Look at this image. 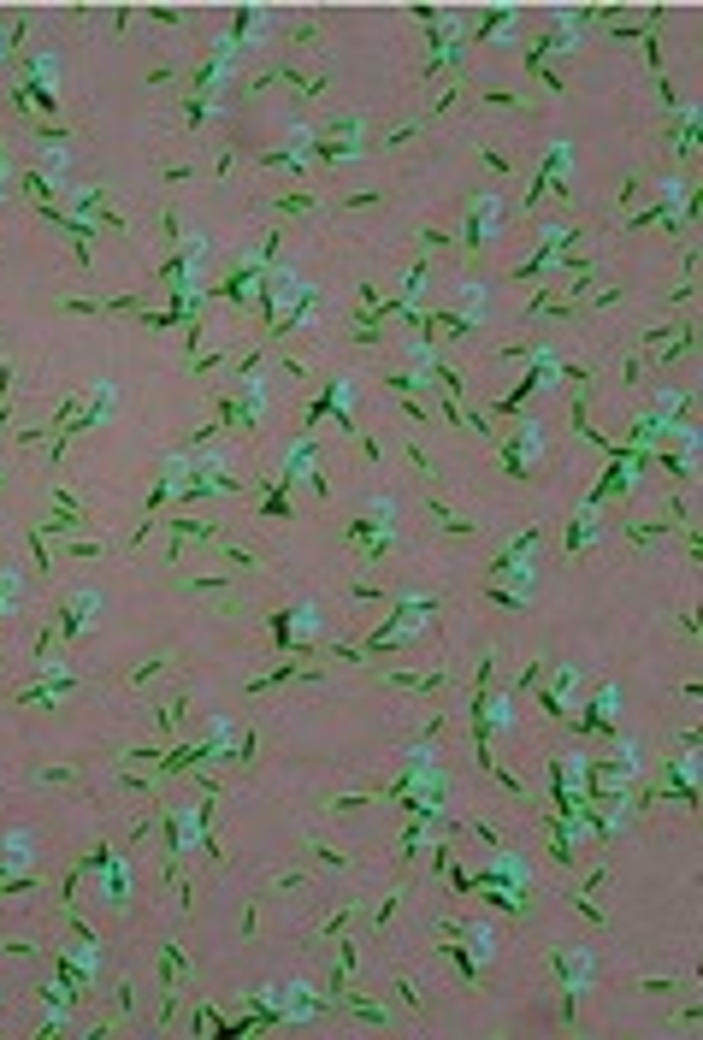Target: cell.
<instances>
[{"instance_id":"cell-1","label":"cell","mask_w":703,"mask_h":1040,"mask_svg":"<svg viewBox=\"0 0 703 1040\" xmlns=\"http://www.w3.org/2000/svg\"><path fill=\"white\" fill-rule=\"evenodd\" d=\"M426 621H432V597L408 591V597H402V615H396L390 627H379V633H373V650H396V645H408V639H420V633H426Z\"/></svg>"},{"instance_id":"cell-2","label":"cell","mask_w":703,"mask_h":1040,"mask_svg":"<svg viewBox=\"0 0 703 1040\" xmlns=\"http://www.w3.org/2000/svg\"><path fill=\"white\" fill-rule=\"evenodd\" d=\"M278 639H284V645H314V639H320V609H314V603H296V609H290V615H278Z\"/></svg>"},{"instance_id":"cell-3","label":"cell","mask_w":703,"mask_h":1040,"mask_svg":"<svg viewBox=\"0 0 703 1040\" xmlns=\"http://www.w3.org/2000/svg\"><path fill=\"white\" fill-rule=\"evenodd\" d=\"M497 219H503V201H497V195H479V207L467 213V243L485 249V243L497 237Z\"/></svg>"},{"instance_id":"cell-4","label":"cell","mask_w":703,"mask_h":1040,"mask_svg":"<svg viewBox=\"0 0 703 1040\" xmlns=\"http://www.w3.org/2000/svg\"><path fill=\"white\" fill-rule=\"evenodd\" d=\"M556 970H562V987H568V993H585L597 964H591V952H585V946H562V952H556Z\"/></svg>"},{"instance_id":"cell-5","label":"cell","mask_w":703,"mask_h":1040,"mask_svg":"<svg viewBox=\"0 0 703 1040\" xmlns=\"http://www.w3.org/2000/svg\"><path fill=\"white\" fill-rule=\"evenodd\" d=\"M95 615H101V591H71L60 633H83V627H95Z\"/></svg>"},{"instance_id":"cell-6","label":"cell","mask_w":703,"mask_h":1040,"mask_svg":"<svg viewBox=\"0 0 703 1040\" xmlns=\"http://www.w3.org/2000/svg\"><path fill=\"white\" fill-rule=\"evenodd\" d=\"M579 686H585V674H579L574 662H562V668H556V686H550V698H544V710L562 715V710H568V704L579 698Z\"/></svg>"},{"instance_id":"cell-7","label":"cell","mask_w":703,"mask_h":1040,"mask_svg":"<svg viewBox=\"0 0 703 1040\" xmlns=\"http://www.w3.org/2000/svg\"><path fill=\"white\" fill-rule=\"evenodd\" d=\"M30 834H24V828H18V834H6V840H0V869H12V875H24V869H30V857H36V851H30Z\"/></svg>"},{"instance_id":"cell-8","label":"cell","mask_w":703,"mask_h":1040,"mask_svg":"<svg viewBox=\"0 0 703 1040\" xmlns=\"http://www.w3.org/2000/svg\"><path fill=\"white\" fill-rule=\"evenodd\" d=\"M538 450H544V426H538V420H526V426H520V438H514V450H509V461H514V467H526V461H538Z\"/></svg>"},{"instance_id":"cell-9","label":"cell","mask_w":703,"mask_h":1040,"mask_svg":"<svg viewBox=\"0 0 703 1040\" xmlns=\"http://www.w3.org/2000/svg\"><path fill=\"white\" fill-rule=\"evenodd\" d=\"M615 715H621V692L603 686V692L591 698V715H585V721H591V727H615Z\"/></svg>"},{"instance_id":"cell-10","label":"cell","mask_w":703,"mask_h":1040,"mask_svg":"<svg viewBox=\"0 0 703 1040\" xmlns=\"http://www.w3.org/2000/svg\"><path fill=\"white\" fill-rule=\"evenodd\" d=\"M18 597H24V580H18V568H0V621L18 609Z\"/></svg>"},{"instance_id":"cell-11","label":"cell","mask_w":703,"mask_h":1040,"mask_svg":"<svg viewBox=\"0 0 703 1040\" xmlns=\"http://www.w3.org/2000/svg\"><path fill=\"white\" fill-rule=\"evenodd\" d=\"M461 940L473 946V958H479V964H485V958L497 952V940H491V928H485V922H479V928H461Z\"/></svg>"},{"instance_id":"cell-12","label":"cell","mask_w":703,"mask_h":1040,"mask_svg":"<svg viewBox=\"0 0 703 1040\" xmlns=\"http://www.w3.org/2000/svg\"><path fill=\"white\" fill-rule=\"evenodd\" d=\"M591 538H597V503H591V509L579 515V526H574V532H568V550H585Z\"/></svg>"},{"instance_id":"cell-13","label":"cell","mask_w":703,"mask_h":1040,"mask_svg":"<svg viewBox=\"0 0 703 1040\" xmlns=\"http://www.w3.org/2000/svg\"><path fill=\"white\" fill-rule=\"evenodd\" d=\"M461 314H473V320L485 314V290H479V278H467V284H461Z\"/></svg>"}]
</instances>
